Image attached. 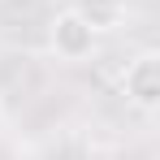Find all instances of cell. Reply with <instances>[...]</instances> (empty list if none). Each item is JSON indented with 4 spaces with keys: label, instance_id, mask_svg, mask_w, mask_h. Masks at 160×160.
Returning a JSON list of instances; mask_svg holds the SVG:
<instances>
[{
    "label": "cell",
    "instance_id": "obj_3",
    "mask_svg": "<svg viewBox=\"0 0 160 160\" xmlns=\"http://www.w3.org/2000/svg\"><path fill=\"white\" fill-rule=\"evenodd\" d=\"M74 13L100 35V30L121 26V18H126V0H74Z\"/></svg>",
    "mask_w": 160,
    "mask_h": 160
},
{
    "label": "cell",
    "instance_id": "obj_2",
    "mask_svg": "<svg viewBox=\"0 0 160 160\" xmlns=\"http://www.w3.org/2000/svg\"><path fill=\"white\" fill-rule=\"evenodd\" d=\"M48 39H52V52L61 56V61H82V56H91V48H95V30L87 26L74 9L56 13Z\"/></svg>",
    "mask_w": 160,
    "mask_h": 160
},
{
    "label": "cell",
    "instance_id": "obj_1",
    "mask_svg": "<svg viewBox=\"0 0 160 160\" xmlns=\"http://www.w3.org/2000/svg\"><path fill=\"white\" fill-rule=\"evenodd\" d=\"M121 87H126V100H130L134 108L156 112V108H160V56H156V52L134 56Z\"/></svg>",
    "mask_w": 160,
    "mask_h": 160
}]
</instances>
